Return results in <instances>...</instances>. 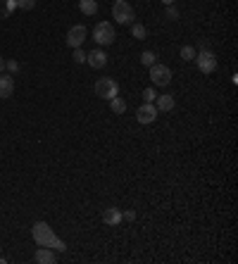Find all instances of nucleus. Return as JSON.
Listing matches in <instances>:
<instances>
[{
    "mask_svg": "<svg viewBox=\"0 0 238 264\" xmlns=\"http://www.w3.org/2000/svg\"><path fill=\"white\" fill-rule=\"evenodd\" d=\"M74 62H79V65L86 62V53H84L81 48H74Z\"/></svg>",
    "mask_w": 238,
    "mask_h": 264,
    "instance_id": "nucleus-23",
    "label": "nucleus"
},
{
    "mask_svg": "<svg viewBox=\"0 0 238 264\" xmlns=\"http://www.w3.org/2000/svg\"><path fill=\"white\" fill-rule=\"evenodd\" d=\"M179 55H181L184 62H193V60H195V48H193V45H184V48L179 50Z\"/></svg>",
    "mask_w": 238,
    "mask_h": 264,
    "instance_id": "nucleus-19",
    "label": "nucleus"
},
{
    "mask_svg": "<svg viewBox=\"0 0 238 264\" xmlns=\"http://www.w3.org/2000/svg\"><path fill=\"white\" fill-rule=\"evenodd\" d=\"M31 236H33V241L38 243L41 248H50V250H55V253H65V250H67L65 241H60V238L55 236V231L45 224V221H36V224H33Z\"/></svg>",
    "mask_w": 238,
    "mask_h": 264,
    "instance_id": "nucleus-1",
    "label": "nucleus"
},
{
    "mask_svg": "<svg viewBox=\"0 0 238 264\" xmlns=\"http://www.w3.org/2000/svg\"><path fill=\"white\" fill-rule=\"evenodd\" d=\"M164 17H167V19H179V12H176V7H174V5H167Z\"/></svg>",
    "mask_w": 238,
    "mask_h": 264,
    "instance_id": "nucleus-24",
    "label": "nucleus"
},
{
    "mask_svg": "<svg viewBox=\"0 0 238 264\" xmlns=\"http://www.w3.org/2000/svg\"><path fill=\"white\" fill-rule=\"evenodd\" d=\"M33 262L55 264L57 262V255H55V250H50V248H41V245H38V250H36V255H33Z\"/></svg>",
    "mask_w": 238,
    "mask_h": 264,
    "instance_id": "nucleus-10",
    "label": "nucleus"
},
{
    "mask_svg": "<svg viewBox=\"0 0 238 264\" xmlns=\"http://www.w3.org/2000/svg\"><path fill=\"white\" fill-rule=\"evenodd\" d=\"M155 62H157V55H155L152 50H143L141 53V65L143 67H152Z\"/></svg>",
    "mask_w": 238,
    "mask_h": 264,
    "instance_id": "nucleus-18",
    "label": "nucleus"
},
{
    "mask_svg": "<svg viewBox=\"0 0 238 264\" xmlns=\"http://www.w3.org/2000/svg\"><path fill=\"white\" fill-rule=\"evenodd\" d=\"M157 107H155V102H143L141 107L136 110V119L138 124H152V121L157 119Z\"/></svg>",
    "mask_w": 238,
    "mask_h": 264,
    "instance_id": "nucleus-8",
    "label": "nucleus"
},
{
    "mask_svg": "<svg viewBox=\"0 0 238 264\" xmlns=\"http://www.w3.org/2000/svg\"><path fill=\"white\" fill-rule=\"evenodd\" d=\"M150 79L155 86H169V81H172V69L167 65H160V62H155V65L150 67Z\"/></svg>",
    "mask_w": 238,
    "mask_h": 264,
    "instance_id": "nucleus-6",
    "label": "nucleus"
},
{
    "mask_svg": "<svg viewBox=\"0 0 238 264\" xmlns=\"http://www.w3.org/2000/svg\"><path fill=\"white\" fill-rule=\"evenodd\" d=\"M5 262H7V260H5V257H0V264H5Z\"/></svg>",
    "mask_w": 238,
    "mask_h": 264,
    "instance_id": "nucleus-28",
    "label": "nucleus"
},
{
    "mask_svg": "<svg viewBox=\"0 0 238 264\" xmlns=\"http://www.w3.org/2000/svg\"><path fill=\"white\" fill-rule=\"evenodd\" d=\"M2 72H5V60L0 57V74H2Z\"/></svg>",
    "mask_w": 238,
    "mask_h": 264,
    "instance_id": "nucleus-26",
    "label": "nucleus"
},
{
    "mask_svg": "<svg viewBox=\"0 0 238 264\" xmlns=\"http://www.w3.org/2000/svg\"><path fill=\"white\" fill-rule=\"evenodd\" d=\"M112 17H115L117 24H131L136 19V12H133V7H131L126 0H115V5H112Z\"/></svg>",
    "mask_w": 238,
    "mask_h": 264,
    "instance_id": "nucleus-2",
    "label": "nucleus"
},
{
    "mask_svg": "<svg viewBox=\"0 0 238 264\" xmlns=\"http://www.w3.org/2000/svg\"><path fill=\"white\" fill-rule=\"evenodd\" d=\"M174 95H169V93H164V95H157L155 98V107H157V112H172L174 110Z\"/></svg>",
    "mask_w": 238,
    "mask_h": 264,
    "instance_id": "nucleus-13",
    "label": "nucleus"
},
{
    "mask_svg": "<svg viewBox=\"0 0 238 264\" xmlns=\"http://www.w3.org/2000/svg\"><path fill=\"white\" fill-rule=\"evenodd\" d=\"M110 110L115 112V114H124L126 112V100L115 95V98H110Z\"/></svg>",
    "mask_w": 238,
    "mask_h": 264,
    "instance_id": "nucleus-16",
    "label": "nucleus"
},
{
    "mask_svg": "<svg viewBox=\"0 0 238 264\" xmlns=\"http://www.w3.org/2000/svg\"><path fill=\"white\" fill-rule=\"evenodd\" d=\"M17 10V0H0V19H7Z\"/></svg>",
    "mask_w": 238,
    "mask_h": 264,
    "instance_id": "nucleus-15",
    "label": "nucleus"
},
{
    "mask_svg": "<svg viewBox=\"0 0 238 264\" xmlns=\"http://www.w3.org/2000/svg\"><path fill=\"white\" fill-rule=\"evenodd\" d=\"M115 38H117V33H115V26L110 22H98L96 24V29H93V41H96L98 45H112Z\"/></svg>",
    "mask_w": 238,
    "mask_h": 264,
    "instance_id": "nucleus-3",
    "label": "nucleus"
},
{
    "mask_svg": "<svg viewBox=\"0 0 238 264\" xmlns=\"http://www.w3.org/2000/svg\"><path fill=\"white\" fill-rule=\"evenodd\" d=\"M131 36H133L136 41H145V38H148V29L138 22H131Z\"/></svg>",
    "mask_w": 238,
    "mask_h": 264,
    "instance_id": "nucleus-17",
    "label": "nucleus"
},
{
    "mask_svg": "<svg viewBox=\"0 0 238 264\" xmlns=\"http://www.w3.org/2000/svg\"><path fill=\"white\" fill-rule=\"evenodd\" d=\"M17 7H19V10H24V12H29V10H33V7H36V0H17Z\"/></svg>",
    "mask_w": 238,
    "mask_h": 264,
    "instance_id": "nucleus-20",
    "label": "nucleus"
},
{
    "mask_svg": "<svg viewBox=\"0 0 238 264\" xmlns=\"http://www.w3.org/2000/svg\"><path fill=\"white\" fill-rule=\"evenodd\" d=\"M79 10L84 17H93L98 14V0H79Z\"/></svg>",
    "mask_w": 238,
    "mask_h": 264,
    "instance_id": "nucleus-14",
    "label": "nucleus"
},
{
    "mask_svg": "<svg viewBox=\"0 0 238 264\" xmlns=\"http://www.w3.org/2000/svg\"><path fill=\"white\" fill-rule=\"evenodd\" d=\"M121 214H124V219H126V221H133V219H136V212H131V209H129V212H121Z\"/></svg>",
    "mask_w": 238,
    "mask_h": 264,
    "instance_id": "nucleus-25",
    "label": "nucleus"
},
{
    "mask_svg": "<svg viewBox=\"0 0 238 264\" xmlns=\"http://www.w3.org/2000/svg\"><path fill=\"white\" fill-rule=\"evenodd\" d=\"M96 95L103 100H110L115 98V95H119V84L115 81V79L110 77H103L96 81Z\"/></svg>",
    "mask_w": 238,
    "mask_h": 264,
    "instance_id": "nucleus-5",
    "label": "nucleus"
},
{
    "mask_svg": "<svg viewBox=\"0 0 238 264\" xmlns=\"http://www.w3.org/2000/svg\"><path fill=\"white\" fill-rule=\"evenodd\" d=\"M164 5H174V2H176V0H162Z\"/></svg>",
    "mask_w": 238,
    "mask_h": 264,
    "instance_id": "nucleus-27",
    "label": "nucleus"
},
{
    "mask_svg": "<svg viewBox=\"0 0 238 264\" xmlns=\"http://www.w3.org/2000/svg\"><path fill=\"white\" fill-rule=\"evenodd\" d=\"M193 62H195V67H198V72H203V74H212L217 69V57L210 48H203L200 53H195Z\"/></svg>",
    "mask_w": 238,
    "mask_h": 264,
    "instance_id": "nucleus-4",
    "label": "nucleus"
},
{
    "mask_svg": "<svg viewBox=\"0 0 238 264\" xmlns=\"http://www.w3.org/2000/svg\"><path fill=\"white\" fill-rule=\"evenodd\" d=\"M86 65H91V69H103V67L108 65V55H105V50H103V48H98V50L86 53Z\"/></svg>",
    "mask_w": 238,
    "mask_h": 264,
    "instance_id": "nucleus-9",
    "label": "nucleus"
},
{
    "mask_svg": "<svg viewBox=\"0 0 238 264\" xmlns=\"http://www.w3.org/2000/svg\"><path fill=\"white\" fill-rule=\"evenodd\" d=\"M5 69H7L10 74H17V72H19V62H17V60H5Z\"/></svg>",
    "mask_w": 238,
    "mask_h": 264,
    "instance_id": "nucleus-22",
    "label": "nucleus"
},
{
    "mask_svg": "<svg viewBox=\"0 0 238 264\" xmlns=\"http://www.w3.org/2000/svg\"><path fill=\"white\" fill-rule=\"evenodd\" d=\"M121 219H124L121 209H117V207L103 209V221H105L108 226H117V224H121Z\"/></svg>",
    "mask_w": 238,
    "mask_h": 264,
    "instance_id": "nucleus-11",
    "label": "nucleus"
},
{
    "mask_svg": "<svg viewBox=\"0 0 238 264\" xmlns=\"http://www.w3.org/2000/svg\"><path fill=\"white\" fill-rule=\"evenodd\" d=\"M14 93V79L10 74H0V98H10Z\"/></svg>",
    "mask_w": 238,
    "mask_h": 264,
    "instance_id": "nucleus-12",
    "label": "nucleus"
},
{
    "mask_svg": "<svg viewBox=\"0 0 238 264\" xmlns=\"http://www.w3.org/2000/svg\"><path fill=\"white\" fill-rule=\"evenodd\" d=\"M86 36H88L86 26H84V24H74V26L67 31V45H69V48H81L84 41H86Z\"/></svg>",
    "mask_w": 238,
    "mask_h": 264,
    "instance_id": "nucleus-7",
    "label": "nucleus"
},
{
    "mask_svg": "<svg viewBox=\"0 0 238 264\" xmlns=\"http://www.w3.org/2000/svg\"><path fill=\"white\" fill-rule=\"evenodd\" d=\"M155 98H157L155 88H145V90H143V102H155Z\"/></svg>",
    "mask_w": 238,
    "mask_h": 264,
    "instance_id": "nucleus-21",
    "label": "nucleus"
}]
</instances>
